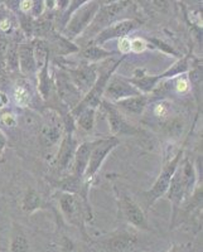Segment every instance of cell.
<instances>
[{"label": "cell", "mask_w": 203, "mask_h": 252, "mask_svg": "<svg viewBox=\"0 0 203 252\" xmlns=\"http://www.w3.org/2000/svg\"><path fill=\"white\" fill-rule=\"evenodd\" d=\"M18 68L24 76H35L38 72L37 61L33 52L32 43H19L18 44Z\"/></svg>", "instance_id": "cell-17"}, {"label": "cell", "mask_w": 203, "mask_h": 252, "mask_svg": "<svg viewBox=\"0 0 203 252\" xmlns=\"http://www.w3.org/2000/svg\"><path fill=\"white\" fill-rule=\"evenodd\" d=\"M137 26H139V22H136L134 19H119L116 22H114L112 24H110L107 28L101 31L91 40V43L96 44V46H102L103 43H106V42H109L111 39H116V38L119 39V38L126 37Z\"/></svg>", "instance_id": "cell-14"}, {"label": "cell", "mask_w": 203, "mask_h": 252, "mask_svg": "<svg viewBox=\"0 0 203 252\" xmlns=\"http://www.w3.org/2000/svg\"><path fill=\"white\" fill-rule=\"evenodd\" d=\"M9 102H10V98H9L8 94H6L4 91H1V90H0V110L8 106Z\"/></svg>", "instance_id": "cell-37"}, {"label": "cell", "mask_w": 203, "mask_h": 252, "mask_svg": "<svg viewBox=\"0 0 203 252\" xmlns=\"http://www.w3.org/2000/svg\"><path fill=\"white\" fill-rule=\"evenodd\" d=\"M154 4L159 9L167 8V0H154Z\"/></svg>", "instance_id": "cell-39"}, {"label": "cell", "mask_w": 203, "mask_h": 252, "mask_svg": "<svg viewBox=\"0 0 203 252\" xmlns=\"http://www.w3.org/2000/svg\"><path fill=\"white\" fill-rule=\"evenodd\" d=\"M191 68V62H189V56L179 58L167 71H164L160 75H146L144 69H136L132 78H129L130 82L136 87L141 94H149L154 92L158 89V85L166 80L175 78L178 76L187 75Z\"/></svg>", "instance_id": "cell-2"}, {"label": "cell", "mask_w": 203, "mask_h": 252, "mask_svg": "<svg viewBox=\"0 0 203 252\" xmlns=\"http://www.w3.org/2000/svg\"><path fill=\"white\" fill-rule=\"evenodd\" d=\"M184 150L179 149L173 157L167 158L166 161H164L163 169H162L160 174L158 175V178L155 179L152 188L149 189V190H146V192H144L146 206L152 207L155 202L159 201L162 197H164L167 189H168L169 184H170V181H172L173 175L177 172L178 166H179V163L180 160H182Z\"/></svg>", "instance_id": "cell-4"}, {"label": "cell", "mask_w": 203, "mask_h": 252, "mask_svg": "<svg viewBox=\"0 0 203 252\" xmlns=\"http://www.w3.org/2000/svg\"><path fill=\"white\" fill-rule=\"evenodd\" d=\"M174 87L178 94H186V92H188L189 89H191V82L188 80V76L182 75L175 77Z\"/></svg>", "instance_id": "cell-29"}, {"label": "cell", "mask_w": 203, "mask_h": 252, "mask_svg": "<svg viewBox=\"0 0 203 252\" xmlns=\"http://www.w3.org/2000/svg\"><path fill=\"white\" fill-rule=\"evenodd\" d=\"M178 170H179L180 178H182L184 189H186V198L191 197L196 187L198 186L197 170H196L193 163L189 160V158L186 157V155H183V158H182L179 166H178Z\"/></svg>", "instance_id": "cell-21"}, {"label": "cell", "mask_w": 203, "mask_h": 252, "mask_svg": "<svg viewBox=\"0 0 203 252\" xmlns=\"http://www.w3.org/2000/svg\"><path fill=\"white\" fill-rule=\"evenodd\" d=\"M49 57L44 61V63L39 67L37 72V81H38V92H39L40 97L44 101L49 100L52 94V90L55 87L53 83V77L49 73Z\"/></svg>", "instance_id": "cell-22"}, {"label": "cell", "mask_w": 203, "mask_h": 252, "mask_svg": "<svg viewBox=\"0 0 203 252\" xmlns=\"http://www.w3.org/2000/svg\"><path fill=\"white\" fill-rule=\"evenodd\" d=\"M167 252H182V247L178 246V245H173L172 247H169Z\"/></svg>", "instance_id": "cell-40"}, {"label": "cell", "mask_w": 203, "mask_h": 252, "mask_svg": "<svg viewBox=\"0 0 203 252\" xmlns=\"http://www.w3.org/2000/svg\"><path fill=\"white\" fill-rule=\"evenodd\" d=\"M13 20L9 17H4L0 19V32H3L4 34L10 33L13 29Z\"/></svg>", "instance_id": "cell-34"}, {"label": "cell", "mask_w": 203, "mask_h": 252, "mask_svg": "<svg viewBox=\"0 0 203 252\" xmlns=\"http://www.w3.org/2000/svg\"><path fill=\"white\" fill-rule=\"evenodd\" d=\"M98 143V139L96 140H89L83 141V143L78 144L76 153H74L73 158V165H72V170H73V177L77 178L78 181H82L83 174L86 172L87 163H89L90 155H91L92 149L94 146Z\"/></svg>", "instance_id": "cell-16"}, {"label": "cell", "mask_w": 203, "mask_h": 252, "mask_svg": "<svg viewBox=\"0 0 203 252\" xmlns=\"http://www.w3.org/2000/svg\"><path fill=\"white\" fill-rule=\"evenodd\" d=\"M119 144H120V140H119V138H115V136L98 139V143L94 146L91 155H90L86 172H85L82 178L83 188L86 189V190H90V186H91L95 177H96L98 173L100 172L101 166L105 163L106 158L109 157L110 153H111Z\"/></svg>", "instance_id": "cell-6"}, {"label": "cell", "mask_w": 203, "mask_h": 252, "mask_svg": "<svg viewBox=\"0 0 203 252\" xmlns=\"http://www.w3.org/2000/svg\"><path fill=\"white\" fill-rule=\"evenodd\" d=\"M53 77V83H55L56 91H57L58 98L61 102L69 110L76 107L81 100L83 94H81L80 90L74 86V83L69 78L68 73L65 69L60 68L55 72Z\"/></svg>", "instance_id": "cell-10"}, {"label": "cell", "mask_w": 203, "mask_h": 252, "mask_svg": "<svg viewBox=\"0 0 203 252\" xmlns=\"http://www.w3.org/2000/svg\"><path fill=\"white\" fill-rule=\"evenodd\" d=\"M148 94H140L117 101L114 105L120 112H125L128 115H133V116H141L143 112L145 111L146 106H148Z\"/></svg>", "instance_id": "cell-20"}, {"label": "cell", "mask_w": 203, "mask_h": 252, "mask_svg": "<svg viewBox=\"0 0 203 252\" xmlns=\"http://www.w3.org/2000/svg\"><path fill=\"white\" fill-rule=\"evenodd\" d=\"M1 1H3V0H0V3H1Z\"/></svg>", "instance_id": "cell-41"}, {"label": "cell", "mask_w": 203, "mask_h": 252, "mask_svg": "<svg viewBox=\"0 0 203 252\" xmlns=\"http://www.w3.org/2000/svg\"><path fill=\"white\" fill-rule=\"evenodd\" d=\"M125 58L126 56H123L120 60L116 61L115 63H112L111 66H107V68H106L105 71L100 72V75H98L96 82L94 83V86L91 87V90L83 96L82 100L78 102L77 106L73 107L72 110H69L72 116H74V115L78 114L81 110L86 109V107H94V109H99V107H100V102L103 98V90H105L106 85H107L110 77L114 75L117 67L120 66Z\"/></svg>", "instance_id": "cell-7"}, {"label": "cell", "mask_w": 203, "mask_h": 252, "mask_svg": "<svg viewBox=\"0 0 203 252\" xmlns=\"http://www.w3.org/2000/svg\"><path fill=\"white\" fill-rule=\"evenodd\" d=\"M19 207L26 215H33L38 211L47 209L49 206L37 189L33 188V187H28L20 198Z\"/></svg>", "instance_id": "cell-18"}, {"label": "cell", "mask_w": 203, "mask_h": 252, "mask_svg": "<svg viewBox=\"0 0 203 252\" xmlns=\"http://www.w3.org/2000/svg\"><path fill=\"white\" fill-rule=\"evenodd\" d=\"M117 48L123 56H126L128 53H130V38L126 35V37L119 38V42H117Z\"/></svg>", "instance_id": "cell-32"}, {"label": "cell", "mask_w": 203, "mask_h": 252, "mask_svg": "<svg viewBox=\"0 0 203 252\" xmlns=\"http://www.w3.org/2000/svg\"><path fill=\"white\" fill-rule=\"evenodd\" d=\"M164 195L172 203V223H170V226L173 228L175 220H177L180 206H182L184 198H186V189H184L183 182H182V178H180L179 170L178 169L174 173V175H173L170 184H169L168 189H167V192Z\"/></svg>", "instance_id": "cell-15"}, {"label": "cell", "mask_w": 203, "mask_h": 252, "mask_svg": "<svg viewBox=\"0 0 203 252\" xmlns=\"http://www.w3.org/2000/svg\"><path fill=\"white\" fill-rule=\"evenodd\" d=\"M133 4L132 0H119V1H114V3L109 4H101L100 9H99L98 14L95 15L94 20L91 22L87 29L83 32V34L86 39H94L96 35L103 31L105 28L112 24L114 22L119 20V15L125 10L126 8H129Z\"/></svg>", "instance_id": "cell-5"}, {"label": "cell", "mask_w": 203, "mask_h": 252, "mask_svg": "<svg viewBox=\"0 0 203 252\" xmlns=\"http://www.w3.org/2000/svg\"><path fill=\"white\" fill-rule=\"evenodd\" d=\"M0 121H1V124L5 126H8V127H15V126L18 125V118L17 115L13 114V112L10 111H5L1 114V116H0Z\"/></svg>", "instance_id": "cell-31"}, {"label": "cell", "mask_w": 203, "mask_h": 252, "mask_svg": "<svg viewBox=\"0 0 203 252\" xmlns=\"http://www.w3.org/2000/svg\"><path fill=\"white\" fill-rule=\"evenodd\" d=\"M9 47V39L6 38V34L3 32H0V60H5L6 51Z\"/></svg>", "instance_id": "cell-33"}, {"label": "cell", "mask_w": 203, "mask_h": 252, "mask_svg": "<svg viewBox=\"0 0 203 252\" xmlns=\"http://www.w3.org/2000/svg\"><path fill=\"white\" fill-rule=\"evenodd\" d=\"M173 114V103L167 100L158 101L153 105V115L160 121H167Z\"/></svg>", "instance_id": "cell-27"}, {"label": "cell", "mask_w": 203, "mask_h": 252, "mask_svg": "<svg viewBox=\"0 0 203 252\" xmlns=\"http://www.w3.org/2000/svg\"><path fill=\"white\" fill-rule=\"evenodd\" d=\"M95 249L99 252H136L139 237L129 229H119L95 242Z\"/></svg>", "instance_id": "cell-8"}, {"label": "cell", "mask_w": 203, "mask_h": 252, "mask_svg": "<svg viewBox=\"0 0 203 252\" xmlns=\"http://www.w3.org/2000/svg\"><path fill=\"white\" fill-rule=\"evenodd\" d=\"M148 47V43L143 38H133L130 39V52L133 53H143Z\"/></svg>", "instance_id": "cell-30"}, {"label": "cell", "mask_w": 203, "mask_h": 252, "mask_svg": "<svg viewBox=\"0 0 203 252\" xmlns=\"http://www.w3.org/2000/svg\"><path fill=\"white\" fill-rule=\"evenodd\" d=\"M117 204H119V212H120L121 218L129 226L137 231H145V232L152 231L143 208L137 204V202L132 195L125 192H117Z\"/></svg>", "instance_id": "cell-9"}, {"label": "cell", "mask_w": 203, "mask_h": 252, "mask_svg": "<svg viewBox=\"0 0 203 252\" xmlns=\"http://www.w3.org/2000/svg\"><path fill=\"white\" fill-rule=\"evenodd\" d=\"M101 6L100 0H90L80 8H77L69 15L66 24L61 29V34L68 40L77 39L78 37L83 34L87 27L91 24L95 15L98 14L99 9Z\"/></svg>", "instance_id": "cell-3"}, {"label": "cell", "mask_w": 203, "mask_h": 252, "mask_svg": "<svg viewBox=\"0 0 203 252\" xmlns=\"http://www.w3.org/2000/svg\"><path fill=\"white\" fill-rule=\"evenodd\" d=\"M57 202L62 218L66 223L80 231L86 240H90L86 231V222L94 218L89 199L81 197L78 193L60 190L57 193Z\"/></svg>", "instance_id": "cell-1"}, {"label": "cell", "mask_w": 203, "mask_h": 252, "mask_svg": "<svg viewBox=\"0 0 203 252\" xmlns=\"http://www.w3.org/2000/svg\"><path fill=\"white\" fill-rule=\"evenodd\" d=\"M63 135V125L55 118H49L40 127V143L44 148H53L58 145Z\"/></svg>", "instance_id": "cell-19"}, {"label": "cell", "mask_w": 203, "mask_h": 252, "mask_svg": "<svg viewBox=\"0 0 203 252\" xmlns=\"http://www.w3.org/2000/svg\"><path fill=\"white\" fill-rule=\"evenodd\" d=\"M60 252H82L80 246L73 238L68 237L67 235L61 236L60 240Z\"/></svg>", "instance_id": "cell-28"}, {"label": "cell", "mask_w": 203, "mask_h": 252, "mask_svg": "<svg viewBox=\"0 0 203 252\" xmlns=\"http://www.w3.org/2000/svg\"><path fill=\"white\" fill-rule=\"evenodd\" d=\"M28 82L18 81L13 89V101L18 107H28L32 102V91Z\"/></svg>", "instance_id": "cell-26"}, {"label": "cell", "mask_w": 203, "mask_h": 252, "mask_svg": "<svg viewBox=\"0 0 203 252\" xmlns=\"http://www.w3.org/2000/svg\"><path fill=\"white\" fill-rule=\"evenodd\" d=\"M68 73L69 78L74 83V86L80 90L81 94L85 96L91 90L94 83L98 78V68L96 64H90L86 62H81L77 67H61Z\"/></svg>", "instance_id": "cell-12"}, {"label": "cell", "mask_w": 203, "mask_h": 252, "mask_svg": "<svg viewBox=\"0 0 203 252\" xmlns=\"http://www.w3.org/2000/svg\"><path fill=\"white\" fill-rule=\"evenodd\" d=\"M115 55H116V52L107 51V49H103L102 47L96 46V44H89L86 48L81 52V57H82L83 62L90 63V64H96L98 62H102L103 60Z\"/></svg>", "instance_id": "cell-24"}, {"label": "cell", "mask_w": 203, "mask_h": 252, "mask_svg": "<svg viewBox=\"0 0 203 252\" xmlns=\"http://www.w3.org/2000/svg\"><path fill=\"white\" fill-rule=\"evenodd\" d=\"M6 148H8V138H6V135L3 132V130L0 129V158L3 157Z\"/></svg>", "instance_id": "cell-36"}, {"label": "cell", "mask_w": 203, "mask_h": 252, "mask_svg": "<svg viewBox=\"0 0 203 252\" xmlns=\"http://www.w3.org/2000/svg\"><path fill=\"white\" fill-rule=\"evenodd\" d=\"M140 94L141 92L130 82L129 78L120 77L114 73L103 90V98L109 102L115 103L126 97H132Z\"/></svg>", "instance_id": "cell-13"}, {"label": "cell", "mask_w": 203, "mask_h": 252, "mask_svg": "<svg viewBox=\"0 0 203 252\" xmlns=\"http://www.w3.org/2000/svg\"><path fill=\"white\" fill-rule=\"evenodd\" d=\"M96 112H98V109H94V107H86L81 110L78 114L73 116L76 127H80L85 132H92V130L95 129Z\"/></svg>", "instance_id": "cell-25"}, {"label": "cell", "mask_w": 203, "mask_h": 252, "mask_svg": "<svg viewBox=\"0 0 203 252\" xmlns=\"http://www.w3.org/2000/svg\"><path fill=\"white\" fill-rule=\"evenodd\" d=\"M69 1L71 0H56V5H58V8L62 10H66L67 6L69 5Z\"/></svg>", "instance_id": "cell-38"}, {"label": "cell", "mask_w": 203, "mask_h": 252, "mask_svg": "<svg viewBox=\"0 0 203 252\" xmlns=\"http://www.w3.org/2000/svg\"><path fill=\"white\" fill-rule=\"evenodd\" d=\"M9 252H31V241L20 224L13 223L9 242Z\"/></svg>", "instance_id": "cell-23"}, {"label": "cell", "mask_w": 203, "mask_h": 252, "mask_svg": "<svg viewBox=\"0 0 203 252\" xmlns=\"http://www.w3.org/2000/svg\"><path fill=\"white\" fill-rule=\"evenodd\" d=\"M19 9L23 13H29L34 9V0H22L19 4Z\"/></svg>", "instance_id": "cell-35"}, {"label": "cell", "mask_w": 203, "mask_h": 252, "mask_svg": "<svg viewBox=\"0 0 203 252\" xmlns=\"http://www.w3.org/2000/svg\"><path fill=\"white\" fill-rule=\"evenodd\" d=\"M100 107H102L103 112H105L111 136L117 138V136H124V135H136L139 132V130L134 125H132L124 118L123 114L116 109L114 103L102 98L100 102Z\"/></svg>", "instance_id": "cell-11"}]
</instances>
